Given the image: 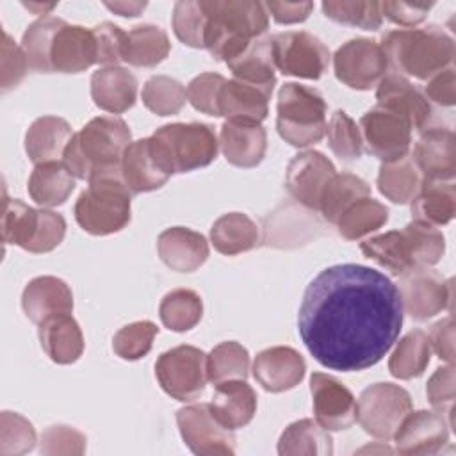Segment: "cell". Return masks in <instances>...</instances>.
Masks as SVG:
<instances>
[{
	"mask_svg": "<svg viewBox=\"0 0 456 456\" xmlns=\"http://www.w3.org/2000/svg\"><path fill=\"white\" fill-rule=\"evenodd\" d=\"M411 411L410 394L394 383H372L356 403V420L374 438H394L403 419Z\"/></svg>",
	"mask_w": 456,
	"mask_h": 456,
	"instance_id": "9c48e42d",
	"label": "cell"
},
{
	"mask_svg": "<svg viewBox=\"0 0 456 456\" xmlns=\"http://www.w3.org/2000/svg\"><path fill=\"white\" fill-rule=\"evenodd\" d=\"M310 394L315 420L328 431H346L356 422V399L337 378L314 372Z\"/></svg>",
	"mask_w": 456,
	"mask_h": 456,
	"instance_id": "e0dca14e",
	"label": "cell"
},
{
	"mask_svg": "<svg viewBox=\"0 0 456 456\" xmlns=\"http://www.w3.org/2000/svg\"><path fill=\"white\" fill-rule=\"evenodd\" d=\"M132 142L128 125L118 116L93 118L80 132L73 134L66 146L62 162L78 180L121 167V157Z\"/></svg>",
	"mask_w": 456,
	"mask_h": 456,
	"instance_id": "277c9868",
	"label": "cell"
},
{
	"mask_svg": "<svg viewBox=\"0 0 456 456\" xmlns=\"http://www.w3.org/2000/svg\"><path fill=\"white\" fill-rule=\"evenodd\" d=\"M306 372L305 358L289 346H274L260 351L253 362V378L273 394H280L299 385Z\"/></svg>",
	"mask_w": 456,
	"mask_h": 456,
	"instance_id": "44dd1931",
	"label": "cell"
},
{
	"mask_svg": "<svg viewBox=\"0 0 456 456\" xmlns=\"http://www.w3.org/2000/svg\"><path fill=\"white\" fill-rule=\"evenodd\" d=\"M413 160L424 180L451 182L456 175V137L451 128L429 126L420 132Z\"/></svg>",
	"mask_w": 456,
	"mask_h": 456,
	"instance_id": "7402d4cb",
	"label": "cell"
},
{
	"mask_svg": "<svg viewBox=\"0 0 456 456\" xmlns=\"http://www.w3.org/2000/svg\"><path fill=\"white\" fill-rule=\"evenodd\" d=\"M130 212L132 192L123 182L121 167L93 176L75 203V219L91 235L121 232L130 223Z\"/></svg>",
	"mask_w": 456,
	"mask_h": 456,
	"instance_id": "8992f818",
	"label": "cell"
},
{
	"mask_svg": "<svg viewBox=\"0 0 456 456\" xmlns=\"http://www.w3.org/2000/svg\"><path fill=\"white\" fill-rule=\"evenodd\" d=\"M175 175L164 146L153 137L132 141L121 157V176L132 194L160 189Z\"/></svg>",
	"mask_w": 456,
	"mask_h": 456,
	"instance_id": "5bb4252c",
	"label": "cell"
},
{
	"mask_svg": "<svg viewBox=\"0 0 456 456\" xmlns=\"http://www.w3.org/2000/svg\"><path fill=\"white\" fill-rule=\"evenodd\" d=\"M28 69L30 66L23 48L16 45V41L7 34V30H2V69H0L2 93H7L18 87Z\"/></svg>",
	"mask_w": 456,
	"mask_h": 456,
	"instance_id": "6f0895ef",
	"label": "cell"
},
{
	"mask_svg": "<svg viewBox=\"0 0 456 456\" xmlns=\"http://www.w3.org/2000/svg\"><path fill=\"white\" fill-rule=\"evenodd\" d=\"M25 315L39 324L57 314H71L73 292L69 285L57 276H37L27 283L21 294Z\"/></svg>",
	"mask_w": 456,
	"mask_h": 456,
	"instance_id": "d4e9b609",
	"label": "cell"
},
{
	"mask_svg": "<svg viewBox=\"0 0 456 456\" xmlns=\"http://www.w3.org/2000/svg\"><path fill=\"white\" fill-rule=\"evenodd\" d=\"M431 346L428 333L422 330L408 331L395 346L388 358V370L397 379H411L424 374L429 365Z\"/></svg>",
	"mask_w": 456,
	"mask_h": 456,
	"instance_id": "ab89813d",
	"label": "cell"
},
{
	"mask_svg": "<svg viewBox=\"0 0 456 456\" xmlns=\"http://www.w3.org/2000/svg\"><path fill=\"white\" fill-rule=\"evenodd\" d=\"M399 290L403 312L413 321H428L444 310H451L452 280L429 267H413L399 274Z\"/></svg>",
	"mask_w": 456,
	"mask_h": 456,
	"instance_id": "7c38bea8",
	"label": "cell"
},
{
	"mask_svg": "<svg viewBox=\"0 0 456 456\" xmlns=\"http://www.w3.org/2000/svg\"><path fill=\"white\" fill-rule=\"evenodd\" d=\"M276 112V130L290 146L306 148L326 135V102L314 87L283 84L278 91Z\"/></svg>",
	"mask_w": 456,
	"mask_h": 456,
	"instance_id": "52a82bcc",
	"label": "cell"
},
{
	"mask_svg": "<svg viewBox=\"0 0 456 456\" xmlns=\"http://www.w3.org/2000/svg\"><path fill=\"white\" fill-rule=\"evenodd\" d=\"M98 61L96 39L93 28L64 23L50 48L52 73H82Z\"/></svg>",
	"mask_w": 456,
	"mask_h": 456,
	"instance_id": "603a6c76",
	"label": "cell"
},
{
	"mask_svg": "<svg viewBox=\"0 0 456 456\" xmlns=\"http://www.w3.org/2000/svg\"><path fill=\"white\" fill-rule=\"evenodd\" d=\"M429 103L438 107H452L456 103V73L449 66L444 71L431 77L422 93Z\"/></svg>",
	"mask_w": 456,
	"mask_h": 456,
	"instance_id": "94428289",
	"label": "cell"
},
{
	"mask_svg": "<svg viewBox=\"0 0 456 456\" xmlns=\"http://www.w3.org/2000/svg\"><path fill=\"white\" fill-rule=\"evenodd\" d=\"M224 80L226 78L219 73H200L187 86V102H191V105L203 114L219 116L217 100Z\"/></svg>",
	"mask_w": 456,
	"mask_h": 456,
	"instance_id": "11a10c76",
	"label": "cell"
},
{
	"mask_svg": "<svg viewBox=\"0 0 456 456\" xmlns=\"http://www.w3.org/2000/svg\"><path fill=\"white\" fill-rule=\"evenodd\" d=\"M278 454L281 456H331L333 440L328 429H324L314 419H301L289 424L280 440Z\"/></svg>",
	"mask_w": 456,
	"mask_h": 456,
	"instance_id": "d590c367",
	"label": "cell"
},
{
	"mask_svg": "<svg viewBox=\"0 0 456 456\" xmlns=\"http://www.w3.org/2000/svg\"><path fill=\"white\" fill-rule=\"evenodd\" d=\"M171 50L169 37L157 25H139L126 32L123 62L135 68H153L160 64Z\"/></svg>",
	"mask_w": 456,
	"mask_h": 456,
	"instance_id": "74e56055",
	"label": "cell"
},
{
	"mask_svg": "<svg viewBox=\"0 0 456 456\" xmlns=\"http://www.w3.org/2000/svg\"><path fill=\"white\" fill-rule=\"evenodd\" d=\"M146 2H105V7L112 12L126 18H135L146 9Z\"/></svg>",
	"mask_w": 456,
	"mask_h": 456,
	"instance_id": "e7e4bbea",
	"label": "cell"
},
{
	"mask_svg": "<svg viewBox=\"0 0 456 456\" xmlns=\"http://www.w3.org/2000/svg\"><path fill=\"white\" fill-rule=\"evenodd\" d=\"M91 98L96 107L110 114H121L137 100V80L121 66H105L91 77Z\"/></svg>",
	"mask_w": 456,
	"mask_h": 456,
	"instance_id": "83f0119b",
	"label": "cell"
},
{
	"mask_svg": "<svg viewBox=\"0 0 456 456\" xmlns=\"http://www.w3.org/2000/svg\"><path fill=\"white\" fill-rule=\"evenodd\" d=\"M395 451L406 456L436 454L449 442V422L438 411H410L394 435Z\"/></svg>",
	"mask_w": 456,
	"mask_h": 456,
	"instance_id": "d6986e66",
	"label": "cell"
},
{
	"mask_svg": "<svg viewBox=\"0 0 456 456\" xmlns=\"http://www.w3.org/2000/svg\"><path fill=\"white\" fill-rule=\"evenodd\" d=\"M273 61L283 75L317 80L330 66L328 46L314 34L289 30L271 36Z\"/></svg>",
	"mask_w": 456,
	"mask_h": 456,
	"instance_id": "8fae6325",
	"label": "cell"
},
{
	"mask_svg": "<svg viewBox=\"0 0 456 456\" xmlns=\"http://www.w3.org/2000/svg\"><path fill=\"white\" fill-rule=\"evenodd\" d=\"M37 335L46 356L61 365L77 362L84 353V337L71 314H57L37 324Z\"/></svg>",
	"mask_w": 456,
	"mask_h": 456,
	"instance_id": "f546056e",
	"label": "cell"
},
{
	"mask_svg": "<svg viewBox=\"0 0 456 456\" xmlns=\"http://www.w3.org/2000/svg\"><path fill=\"white\" fill-rule=\"evenodd\" d=\"M260 240L256 223L242 212H228L217 217L210 228V242L221 255H239L253 249Z\"/></svg>",
	"mask_w": 456,
	"mask_h": 456,
	"instance_id": "8d00e7d4",
	"label": "cell"
},
{
	"mask_svg": "<svg viewBox=\"0 0 456 456\" xmlns=\"http://www.w3.org/2000/svg\"><path fill=\"white\" fill-rule=\"evenodd\" d=\"M248 372L249 353L235 340L221 342L210 351V354H207V374L208 381L214 385L230 379H246Z\"/></svg>",
	"mask_w": 456,
	"mask_h": 456,
	"instance_id": "ee69618b",
	"label": "cell"
},
{
	"mask_svg": "<svg viewBox=\"0 0 456 456\" xmlns=\"http://www.w3.org/2000/svg\"><path fill=\"white\" fill-rule=\"evenodd\" d=\"M410 203L413 221L440 228L456 216V185L452 182L424 180Z\"/></svg>",
	"mask_w": 456,
	"mask_h": 456,
	"instance_id": "d6a6232c",
	"label": "cell"
},
{
	"mask_svg": "<svg viewBox=\"0 0 456 456\" xmlns=\"http://www.w3.org/2000/svg\"><path fill=\"white\" fill-rule=\"evenodd\" d=\"M335 173L333 162L324 153L315 150L299 151L287 166L285 187L297 203L319 210L321 194Z\"/></svg>",
	"mask_w": 456,
	"mask_h": 456,
	"instance_id": "ac0fdd59",
	"label": "cell"
},
{
	"mask_svg": "<svg viewBox=\"0 0 456 456\" xmlns=\"http://www.w3.org/2000/svg\"><path fill=\"white\" fill-rule=\"evenodd\" d=\"M267 12L273 16V20L280 25H292L305 21L312 9V2H265Z\"/></svg>",
	"mask_w": 456,
	"mask_h": 456,
	"instance_id": "be15d7a7",
	"label": "cell"
},
{
	"mask_svg": "<svg viewBox=\"0 0 456 456\" xmlns=\"http://www.w3.org/2000/svg\"><path fill=\"white\" fill-rule=\"evenodd\" d=\"M360 249L367 258L399 276L413 267L438 264L445 253V237L435 226L411 221L403 230L365 239Z\"/></svg>",
	"mask_w": 456,
	"mask_h": 456,
	"instance_id": "5b68a950",
	"label": "cell"
},
{
	"mask_svg": "<svg viewBox=\"0 0 456 456\" xmlns=\"http://www.w3.org/2000/svg\"><path fill=\"white\" fill-rule=\"evenodd\" d=\"M208 12L205 0H180L173 7V32L187 46L205 48Z\"/></svg>",
	"mask_w": 456,
	"mask_h": 456,
	"instance_id": "7dc6e473",
	"label": "cell"
},
{
	"mask_svg": "<svg viewBox=\"0 0 456 456\" xmlns=\"http://www.w3.org/2000/svg\"><path fill=\"white\" fill-rule=\"evenodd\" d=\"M176 424L185 445L200 456H232L235 435L224 428L205 403L189 404L176 411Z\"/></svg>",
	"mask_w": 456,
	"mask_h": 456,
	"instance_id": "9a60e30c",
	"label": "cell"
},
{
	"mask_svg": "<svg viewBox=\"0 0 456 456\" xmlns=\"http://www.w3.org/2000/svg\"><path fill=\"white\" fill-rule=\"evenodd\" d=\"M66 235V221L61 214L39 208V219L37 226L34 230V235L27 246L25 251L28 253H48L55 249Z\"/></svg>",
	"mask_w": 456,
	"mask_h": 456,
	"instance_id": "9f6ffc18",
	"label": "cell"
},
{
	"mask_svg": "<svg viewBox=\"0 0 456 456\" xmlns=\"http://www.w3.org/2000/svg\"><path fill=\"white\" fill-rule=\"evenodd\" d=\"M153 137L164 146L173 171L189 173L214 162L219 141L207 123H171L157 128Z\"/></svg>",
	"mask_w": 456,
	"mask_h": 456,
	"instance_id": "ba28073f",
	"label": "cell"
},
{
	"mask_svg": "<svg viewBox=\"0 0 456 456\" xmlns=\"http://www.w3.org/2000/svg\"><path fill=\"white\" fill-rule=\"evenodd\" d=\"M159 315L167 330L176 333L189 331L201 321V296L191 289H175L162 297L159 305Z\"/></svg>",
	"mask_w": 456,
	"mask_h": 456,
	"instance_id": "60d3db41",
	"label": "cell"
},
{
	"mask_svg": "<svg viewBox=\"0 0 456 456\" xmlns=\"http://www.w3.org/2000/svg\"><path fill=\"white\" fill-rule=\"evenodd\" d=\"M403 328L395 283L360 264L321 271L306 287L297 330L308 353L326 369L358 372L376 365Z\"/></svg>",
	"mask_w": 456,
	"mask_h": 456,
	"instance_id": "6da1fadb",
	"label": "cell"
},
{
	"mask_svg": "<svg viewBox=\"0 0 456 456\" xmlns=\"http://www.w3.org/2000/svg\"><path fill=\"white\" fill-rule=\"evenodd\" d=\"M269 98V93L255 86L244 84L237 78L224 80L217 100L219 116L233 123L260 125L267 118Z\"/></svg>",
	"mask_w": 456,
	"mask_h": 456,
	"instance_id": "4316f807",
	"label": "cell"
},
{
	"mask_svg": "<svg viewBox=\"0 0 456 456\" xmlns=\"http://www.w3.org/2000/svg\"><path fill=\"white\" fill-rule=\"evenodd\" d=\"M73 137L69 123L59 116L34 119L25 134V151L34 164L59 160Z\"/></svg>",
	"mask_w": 456,
	"mask_h": 456,
	"instance_id": "4dcf8cb0",
	"label": "cell"
},
{
	"mask_svg": "<svg viewBox=\"0 0 456 456\" xmlns=\"http://www.w3.org/2000/svg\"><path fill=\"white\" fill-rule=\"evenodd\" d=\"M214 417L228 429L248 426L256 413V394L246 379H230L216 385L208 403Z\"/></svg>",
	"mask_w": 456,
	"mask_h": 456,
	"instance_id": "f1b7e54d",
	"label": "cell"
},
{
	"mask_svg": "<svg viewBox=\"0 0 456 456\" xmlns=\"http://www.w3.org/2000/svg\"><path fill=\"white\" fill-rule=\"evenodd\" d=\"M159 328L151 321H135L123 326L112 338L114 353L128 362L146 356L153 346Z\"/></svg>",
	"mask_w": 456,
	"mask_h": 456,
	"instance_id": "816d5d0a",
	"label": "cell"
},
{
	"mask_svg": "<svg viewBox=\"0 0 456 456\" xmlns=\"http://www.w3.org/2000/svg\"><path fill=\"white\" fill-rule=\"evenodd\" d=\"M431 351L436 353L440 360L454 363V319L449 315L436 321L428 331Z\"/></svg>",
	"mask_w": 456,
	"mask_h": 456,
	"instance_id": "6125c7cd",
	"label": "cell"
},
{
	"mask_svg": "<svg viewBox=\"0 0 456 456\" xmlns=\"http://www.w3.org/2000/svg\"><path fill=\"white\" fill-rule=\"evenodd\" d=\"M39 208H32L21 200H4L2 214V239L5 244H16L27 249L34 230L37 226Z\"/></svg>",
	"mask_w": 456,
	"mask_h": 456,
	"instance_id": "c3c4849f",
	"label": "cell"
},
{
	"mask_svg": "<svg viewBox=\"0 0 456 456\" xmlns=\"http://www.w3.org/2000/svg\"><path fill=\"white\" fill-rule=\"evenodd\" d=\"M367 196H370V187L363 178L353 173H335L321 194L319 210L328 223L337 224L353 203Z\"/></svg>",
	"mask_w": 456,
	"mask_h": 456,
	"instance_id": "f35d334b",
	"label": "cell"
},
{
	"mask_svg": "<svg viewBox=\"0 0 456 456\" xmlns=\"http://www.w3.org/2000/svg\"><path fill=\"white\" fill-rule=\"evenodd\" d=\"M36 429L28 419L16 411L0 413V454L21 456L34 449Z\"/></svg>",
	"mask_w": 456,
	"mask_h": 456,
	"instance_id": "f907efd6",
	"label": "cell"
},
{
	"mask_svg": "<svg viewBox=\"0 0 456 456\" xmlns=\"http://www.w3.org/2000/svg\"><path fill=\"white\" fill-rule=\"evenodd\" d=\"M358 128L365 150L381 162H394L410 151L413 128L392 110L372 107L362 116Z\"/></svg>",
	"mask_w": 456,
	"mask_h": 456,
	"instance_id": "2e32d148",
	"label": "cell"
},
{
	"mask_svg": "<svg viewBox=\"0 0 456 456\" xmlns=\"http://www.w3.org/2000/svg\"><path fill=\"white\" fill-rule=\"evenodd\" d=\"M86 435L78 429L64 424H53L48 426L41 435L39 452L55 456V454H71L80 456L86 452Z\"/></svg>",
	"mask_w": 456,
	"mask_h": 456,
	"instance_id": "db71d44e",
	"label": "cell"
},
{
	"mask_svg": "<svg viewBox=\"0 0 456 456\" xmlns=\"http://www.w3.org/2000/svg\"><path fill=\"white\" fill-rule=\"evenodd\" d=\"M379 46L394 73L419 80H429L452 66L456 55L454 39L438 25L388 30Z\"/></svg>",
	"mask_w": 456,
	"mask_h": 456,
	"instance_id": "7a4b0ae2",
	"label": "cell"
},
{
	"mask_svg": "<svg viewBox=\"0 0 456 456\" xmlns=\"http://www.w3.org/2000/svg\"><path fill=\"white\" fill-rule=\"evenodd\" d=\"M142 103L157 116L178 114L187 102L185 86L167 75H155L148 78L141 93Z\"/></svg>",
	"mask_w": 456,
	"mask_h": 456,
	"instance_id": "f6af8a7d",
	"label": "cell"
},
{
	"mask_svg": "<svg viewBox=\"0 0 456 456\" xmlns=\"http://www.w3.org/2000/svg\"><path fill=\"white\" fill-rule=\"evenodd\" d=\"M233 78L273 94L276 75L271 37L255 39L240 55L226 62Z\"/></svg>",
	"mask_w": 456,
	"mask_h": 456,
	"instance_id": "1f68e13d",
	"label": "cell"
},
{
	"mask_svg": "<svg viewBox=\"0 0 456 456\" xmlns=\"http://www.w3.org/2000/svg\"><path fill=\"white\" fill-rule=\"evenodd\" d=\"M155 376L169 397L191 403L205 392L207 354L194 346H176L157 358Z\"/></svg>",
	"mask_w": 456,
	"mask_h": 456,
	"instance_id": "30bf717a",
	"label": "cell"
},
{
	"mask_svg": "<svg viewBox=\"0 0 456 456\" xmlns=\"http://www.w3.org/2000/svg\"><path fill=\"white\" fill-rule=\"evenodd\" d=\"M435 2H381V14L401 27L411 28L428 18Z\"/></svg>",
	"mask_w": 456,
	"mask_h": 456,
	"instance_id": "91938a15",
	"label": "cell"
},
{
	"mask_svg": "<svg viewBox=\"0 0 456 456\" xmlns=\"http://www.w3.org/2000/svg\"><path fill=\"white\" fill-rule=\"evenodd\" d=\"M160 260L176 273H192L208 258V242L205 235L185 226H171L157 239Z\"/></svg>",
	"mask_w": 456,
	"mask_h": 456,
	"instance_id": "cb8c5ba5",
	"label": "cell"
},
{
	"mask_svg": "<svg viewBox=\"0 0 456 456\" xmlns=\"http://www.w3.org/2000/svg\"><path fill=\"white\" fill-rule=\"evenodd\" d=\"M219 146L232 166L249 169L264 160L267 134L262 125L224 121L219 134Z\"/></svg>",
	"mask_w": 456,
	"mask_h": 456,
	"instance_id": "484cf974",
	"label": "cell"
},
{
	"mask_svg": "<svg viewBox=\"0 0 456 456\" xmlns=\"http://www.w3.org/2000/svg\"><path fill=\"white\" fill-rule=\"evenodd\" d=\"M205 5L208 12L205 48L216 61L235 59L269 27V12L262 2L205 0Z\"/></svg>",
	"mask_w": 456,
	"mask_h": 456,
	"instance_id": "3957f363",
	"label": "cell"
},
{
	"mask_svg": "<svg viewBox=\"0 0 456 456\" xmlns=\"http://www.w3.org/2000/svg\"><path fill=\"white\" fill-rule=\"evenodd\" d=\"M330 150L344 162H353L362 157L363 144L358 125L344 110H335L326 125Z\"/></svg>",
	"mask_w": 456,
	"mask_h": 456,
	"instance_id": "681fc988",
	"label": "cell"
},
{
	"mask_svg": "<svg viewBox=\"0 0 456 456\" xmlns=\"http://www.w3.org/2000/svg\"><path fill=\"white\" fill-rule=\"evenodd\" d=\"M28 11H34L36 14H46L50 9H53L57 4H23Z\"/></svg>",
	"mask_w": 456,
	"mask_h": 456,
	"instance_id": "03108f58",
	"label": "cell"
},
{
	"mask_svg": "<svg viewBox=\"0 0 456 456\" xmlns=\"http://www.w3.org/2000/svg\"><path fill=\"white\" fill-rule=\"evenodd\" d=\"M378 105L392 110L410 123L411 128L424 132L431 126L433 109L428 98L403 75L388 71L376 89Z\"/></svg>",
	"mask_w": 456,
	"mask_h": 456,
	"instance_id": "ffe728a7",
	"label": "cell"
},
{
	"mask_svg": "<svg viewBox=\"0 0 456 456\" xmlns=\"http://www.w3.org/2000/svg\"><path fill=\"white\" fill-rule=\"evenodd\" d=\"M93 34H94L96 50H98L96 64L118 66V62L123 61L126 32L110 21H103L93 27Z\"/></svg>",
	"mask_w": 456,
	"mask_h": 456,
	"instance_id": "680465c9",
	"label": "cell"
},
{
	"mask_svg": "<svg viewBox=\"0 0 456 456\" xmlns=\"http://www.w3.org/2000/svg\"><path fill=\"white\" fill-rule=\"evenodd\" d=\"M426 395L429 404L440 413L449 417V426H452V410H454V397H456V372L454 363L445 367H438L426 385Z\"/></svg>",
	"mask_w": 456,
	"mask_h": 456,
	"instance_id": "f5cc1de1",
	"label": "cell"
},
{
	"mask_svg": "<svg viewBox=\"0 0 456 456\" xmlns=\"http://www.w3.org/2000/svg\"><path fill=\"white\" fill-rule=\"evenodd\" d=\"M378 191L397 205L410 203L424 183V176L411 155H404L394 162H381L378 173Z\"/></svg>",
	"mask_w": 456,
	"mask_h": 456,
	"instance_id": "e575fe53",
	"label": "cell"
},
{
	"mask_svg": "<svg viewBox=\"0 0 456 456\" xmlns=\"http://www.w3.org/2000/svg\"><path fill=\"white\" fill-rule=\"evenodd\" d=\"M388 221V208L378 200L367 196L353 203L337 221L338 233L347 240H358L378 232Z\"/></svg>",
	"mask_w": 456,
	"mask_h": 456,
	"instance_id": "b9f144b4",
	"label": "cell"
},
{
	"mask_svg": "<svg viewBox=\"0 0 456 456\" xmlns=\"http://www.w3.org/2000/svg\"><path fill=\"white\" fill-rule=\"evenodd\" d=\"M335 77L351 89L369 91L388 73L385 53L376 39L353 37L333 55Z\"/></svg>",
	"mask_w": 456,
	"mask_h": 456,
	"instance_id": "4fadbf2b",
	"label": "cell"
},
{
	"mask_svg": "<svg viewBox=\"0 0 456 456\" xmlns=\"http://www.w3.org/2000/svg\"><path fill=\"white\" fill-rule=\"evenodd\" d=\"M66 21L57 16H41L23 32L21 48L27 55L28 66L37 73H52L50 69V48L57 30Z\"/></svg>",
	"mask_w": 456,
	"mask_h": 456,
	"instance_id": "7bdbcfd3",
	"label": "cell"
},
{
	"mask_svg": "<svg viewBox=\"0 0 456 456\" xmlns=\"http://www.w3.org/2000/svg\"><path fill=\"white\" fill-rule=\"evenodd\" d=\"M28 194L41 207H59L66 203L75 189V176L64 162L52 160L36 164L28 178Z\"/></svg>",
	"mask_w": 456,
	"mask_h": 456,
	"instance_id": "836d02e7",
	"label": "cell"
},
{
	"mask_svg": "<svg viewBox=\"0 0 456 456\" xmlns=\"http://www.w3.org/2000/svg\"><path fill=\"white\" fill-rule=\"evenodd\" d=\"M322 12L337 23L362 30H378L383 23L381 2L374 0H330L322 2Z\"/></svg>",
	"mask_w": 456,
	"mask_h": 456,
	"instance_id": "bcb514c9",
	"label": "cell"
}]
</instances>
